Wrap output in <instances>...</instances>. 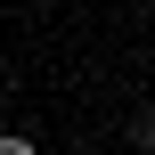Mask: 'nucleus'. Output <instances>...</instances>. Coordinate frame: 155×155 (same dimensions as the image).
<instances>
[{
  "label": "nucleus",
  "instance_id": "obj_1",
  "mask_svg": "<svg viewBox=\"0 0 155 155\" xmlns=\"http://www.w3.org/2000/svg\"><path fill=\"white\" fill-rule=\"evenodd\" d=\"M0 155H41V139H16V131H8V139H0Z\"/></svg>",
  "mask_w": 155,
  "mask_h": 155
}]
</instances>
